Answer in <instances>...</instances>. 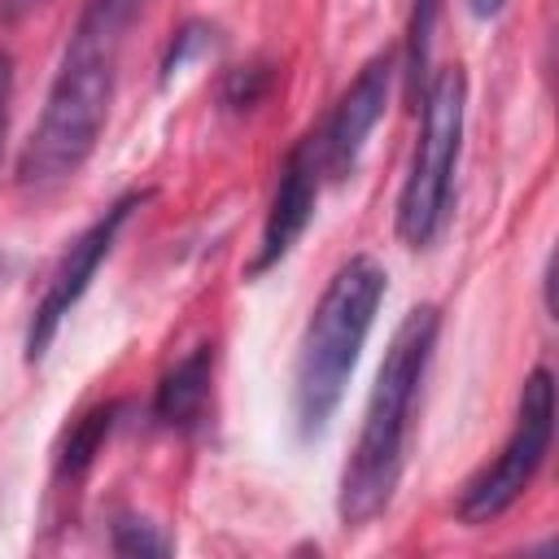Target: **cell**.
<instances>
[{"mask_svg":"<svg viewBox=\"0 0 559 559\" xmlns=\"http://www.w3.org/2000/svg\"><path fill=\"white\" fill-rule=\"evenodd\" d=\"M144 0H87L66 52L57 61V74L48 83L39 122L31 127L22 153H17V188L22 192H52L66 179H74L83 170V162L92 157L105 122H109V105H114V87H118V57L127 44V31L135 26Z\"/></svg>","mask_w":559,"mask_h":559,"instance_id":"6da1fadb","label":"cell"},{"mask_svg":"<svg viewBox=\"0 0 559 559\" xmlns=\"http://www.w3.org/2000/svg\"><path fill=\"white\" fill-rule=\"evenodd\" d=\"M437 336H441V306L419 301L402 314L380 358V371H376V384L367 393V411L358 424V441L349 450V463L336 489V515L345 528L376 524L402 485L411 419H415V402L432 367Z\"/></svg>","mask_w":559,"mask_h":559,"instance_id":"7a4b0ae2","label":"cell"},{"mask_svg":"<svg viewBox=\"0 0 559 559\" xmlns=\"http://www.w3.org/2000/svg\"><path fill=\"white\" fill-rule=\"evenodd\" d=\"M389 293V271L371 253L345 258L319 293L293 362V428L301 441H319L341 411L367 332Z\"/></svg>","mask_w":559,"mask_h":559,"instance_id":"3957f363","label":"cell"},{"mask_svg":"<svg viewBox=\"0 0 559 559\" xmlns=\"http://www.w3.org/2000/svg\"><path fill=\"white\" fill-rule=\"evenodd\" d=\"M415 105H419V135L411 148L393 223L406 249H432L454 210V166H459L463 114H467L463 66H441L437 74H428Z\"/></svg>","mask_w":559,"mask_h":559,"instance_id":"277c9868","label":"cell"},{"mask_svg":"<svg viewBox=\"0 0 559 559\" xmlns=\"http://www.w3.org/2000/svg\"><path fill=\"white\" fill-rule=\"evenodd\" d=\"M550 441H555V376H550V367H533L524 376L515 424H511L502 450L463 485L454 515L472 528L507 515L524 498V489L537 480V472L550 454Z\"/></svg>","mask_w":559,"mask_h":559,"instance_id":"5b68a950","label":"cell"},{"mask_svg":"<svg viewBox=\"0 0 559 559\" xmlns=\"http://www.w3.org/2000/svg\"><path fill=\"white\" fill-rule=\"evenodd\" d=\"M148 197H153L148 188H127L122 197H114V201L105 205V214H96V218L61 249L57 266L48 271V284H44L35 310H31V323H26V362H31V367L44 362V354H48V345L57 341L66 314L79 306V297L87 293L92 275H96L100 262L114 253L122 227L131 223V214H135Z\"/></svg>","mask_w":559,"mask_h":559,"instance_id":"8992f818","label":"cell"},{"mask_svg":"<svg viewBox=\"0 0 559 559\" xmlns=\"http://www.w3.org/2000/svg\"><path fill=\"white\" fill-rule=\"evenodd\" d=\"M393 79H397V57L384 48V52H376L354 74V83L341 92V100L332 105V114L319 127H310L314 131V148H319L323 179L341 183V179H349L358 170V157L367 148V135L376 131V122L389 109Z\"/></svg>","mask_w":559,"mask_h":559,"instance_id":"52a82bcc","label":"cell"},{"mask_svg":"<svg viewBox=\"0 0 559 559\" xmlns=\"http://www.w3.org/2000/svg\"><path fill=\"white\" fill-rule=\"evenodd\" d=\"M319 188H323V166H319V148H314V131H306L288 157L280 162V179H275V197H271V210L262 218V240H258V253L249 262V280L275 271L293 245L301 240V231L310 227L314 218V201H319Z\"/></svg>","mask_w":559,"mask_h":559,"instance_id":"ba28073f","label":"cell"},{"mask_svg":"<svg viewBox=\"0 0 559 559\" xmlns=\"http://www.w3.org/2000/svg\"><path fill=\"white\" fill-rule=\"evenodd\" d=\"M210 393H214V345H197L157 380L148 419L170 432H197L205 424Z\"/></svg>","mask_w":559,"mask_h":559,"instance_id":"9c48e42d","label":"cell"},{"mask_svg":"<svg viewBox=\"0 0 559 559\" xmlns=\"http://www.w3.org/2000/svg\"><path fill=\"white\" fill-rule=\"evenodd\" d=\"M122 411H127L122 402H100V406L83 411V415L70 424V432H66V441H61V450H57V480H79V476L96 463V454H100V445L109 441V432L118 428V415H122Z\"/></svg>","mask_w":559,"mask_h":559,"instance_id":"30bf717a","label":"cell"},{"mask_svg":"<svg viewBox=\"0 0 559 559\" xmlns=\"http://www.w3.org/2000/svg\"><path fill=\"white\" fill-rule=\"evenodd\" d=\"M437 13H441V0H411L406 39H402V74H406V96H411V100L419 96V87H424V79H428Z\"/></svg>","mask_w":559,"mask_h":559,"instance_id":"8fae6325","label":"cell"},{"mask_svg":"<svg viewBox=\"0 0 559 559\" xmlns=\"http://www.w3.org/2000/svg\"><path fill=\"white\" fill-rule=\"evenodd\" d=\"M271 79H275L271 61L231 66V70L223 74V83H218V105H223V109H231V114H245V109H253V105L271 92Z\"/></svg>","mask_w":559,"mask_h":559,"instance_id":"7c38bea8","label":"cell"},{"mask_svg":"<svg viewBox=\"0 0 559 559\" xmlns=\"http://www.w3.org/2000/svg\"><path fill=\"white\" fill-rule=\"evenodd\" d=\"M109 546L118 550V555H170L175 550V542L157 528V524H148V520H140V515H114V524H109Z\"/></svg>","mask_w":559,"mask_h":559,"instance_id":"4fadbf2b","label":"cell"},{"mask_svg":"<svg viewBox=\"0 0 559 559\" xmlns=\"http://www.w3.org/2000/svg\"><path fill=\"white\" fill-rule=\"evenodd\" d=\"M210 44H214V26H210V22H183L179 35L170 39L166 57H162V83H170V79H175L192 57H201Z\"/></svg>","mask_w":559,"mask_h":559,"instance_id":"5bb4252c","label":"cell"},{"mask_svg":"<svg viewBox=\"0 0 559 559\" xmlns=\"http://www.w3.org/2000/svg\"><path fill=\"white\" fill-rule=\"evenodd\" d=\"M9 92H13V57L0 48V148H4V131H9Z\"/></svg>","mask_w":559,"mask_h":559,"instance_id":"9a60e30c","label":"cell"},{"mask_svg":"<svg viewBox=\"0 0 559 559\" xmlns=\"http://www.w3.org/2000/svg\"><path fill=\"white\" fill-rule=\"evenodd\" d=\"M44 0H0V22H22L31 9H39Z\"/></svg>","mask_w":559,"mask_h":559,"instance_id":"2e32d148","label":"cell"},{"mask_svg":"<svg viewBox=\"0 0 559 559\" xmlns=\"http://www.w3.org/2000/svg\"><path fill=\"white\" fill-rule=\"evenodd\" d=\"M467 4H472L476 17H498V13L507 9V0H467Z\"/></svg>","mask_w":559,"mask_h":559,"instance_id":"e0dca14e","label":"cell"}]
</instances>
